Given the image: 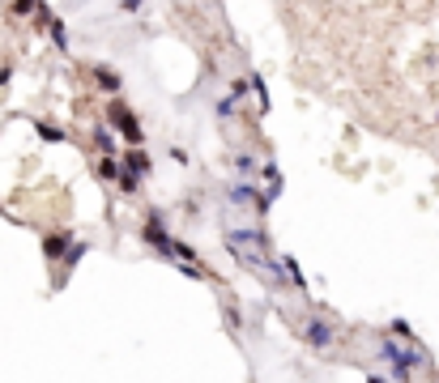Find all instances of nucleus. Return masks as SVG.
<instances>
[{"instance_id": "nucleus-1", "label": "nucleus", "mask_w": 439, "mask_h": 383, "mask_svg": "<svg viewBox=\"0 0 439 383\" xmlns=\"http://www.w3.org/2000/svg\"><path fill=\"white\" fill-rule=\"evenodd\" d=\"M226 247L235 251V260L243 268H252L260 281H269L273 290L295 286L290 273L282 268V255H269V247H264V230H226Z\"/></svg>"}, {"instance_id": "nucleus-2", "label": "nucleus", "mask_w": 439, "mask_h": 383, "mask_svg": "<svg viewBox=\"0 0 439 383\" xmlns=\"http://www.w3.org/2000/svg\"><path fill=\"white\" fill-rule=\"evenodd\" d=\"M380 357L393 366V379H409L413 371L427 366V349L413 341V337H393V332L380 341Z\"/></svg>"}, {"instance_id": "nucleus-3", "label": "nucleus", "mask_w": 439, "mask_h": 383, "mask_svg": "<svg viewBox=\"0 0 439 383\" xmlns=\"http://www.w3.org/2000/svg\"><path fill=\"white\" fill-rule=\"evenodd\" d=\"M107 119H111V128L119 137H124L128 145H145V128H141V119L124 107V102H111V111H107Z\"/></svg>"}, {"instance_id": "nucleus-4", "label": "nucleus", "mask_w": 439, "mask_h": 383, "mask_svg": "<svg viewBox=\"0 0 439 383\" xmlns=\"http://www.w3.org/2000/svg\"><path fill=\"white\" fill-rule=\"evenodd\" d=\"M141 239H145V247H154L162 260H170L175 255V239L166 235V226H162V213H150L145 217V226H141Z\"/></svg>"}, {"instance_id": "nucleus-5", "label": "nucleus", "mask_w": 439, "mask_h": 383, "mask_svg": "<svg viewBox=\"0 0 439 383\" xmlns=\"http://www.w3.org/2000/svg\"><path fill=\"white\" fill-rule=\"evenodd\" d=\"M226 196H231V204H252V209H256L260 217H264V213L273 209V200L264 196V192H256V184H252L248 175H243L239 184H231V188H226Z\"/></svg>"}, {"instance_id": "nucleus-6", "label": "nucleus", "mask_w": 439, "mask_h": 383, "mask_svg": "<svg viewBox=\"0 0 439 383\" xmlns=\"http://www.w3.org/2000/svg\"><path fill=\"white\" fill-rule=\"evenodd\" d=\"M303 337H307V345H311V349H329V345L337 341V332H333V324H324L320 315H311V320H307V328H303Z\"/></svg>"}, {"instance_id": "nucleus-7", "label": "nucleus", "mask_w": 439, "mask_h": 383, "mask_svg": "<svg viewBox=\"0 0 439 383\" xmlns=\"http://www.w3.org/2000/svg\"><path fill=\"white\" fill-rule=\"evenodd\" d=\"M90 77H94V86H99L103 94H119V86H124V77H119L115 68H107V64H94Z\"/></svg>"}, {"instance_id": "nucleus-8", "label": "nucleus", "mask_w": 439, "mask_h": 383, "mask_svg": "<svg viewBox=\"0 0 439 383\" xmlns=\"http://www.w3.org/2000/svg\"><path fill=\"white\" fill-rule=\"evenodd\" d=\"M68 247H72V239L64 235V230L60 235H43V260H64Z\"/></svg>"}, {"instance_id": "nucleus-9", "label": "nucleus", "mask_w": 439, "mask_h": 383, "mask_svg": "<svg viewBox=\"0 0 439 383\" xmlns=\"http://www.w3.org/2000/svg\"><path fill=\"white\" fill-rule=\"evenodd\" d=\"M124 166H128V170H137V175H150V170H154V162H150V153H145L141 145L124 149Z\"/></svg>"}, {"instance_id": "nucleus-10", "label": "nucleus", "mask_w": 439, "mask_h": 383, "mask_svg": "<svg viewBox=\"0 0 439 383\" xmlns=\"http://www.w3.org/2000/svg\"><path fill=\"white\" fill-rule=\"evenodd\" d=\"M264 184H269V188H264V196H269V200L277 204V200H282V188H286V184H282V170H277V162H273V158L264 162Z\"/></svg>"}, {"instance_id": "nucleus-11", "label": "nucleus", "mask_w": 439, "mask_h": 383, "mask_svg": "<svg viewBox=\"0 0 439 383\" xmlns=\"http://www.w3.org/2000/svg\"><path fill=\"white\" fill-rule=\"evenodd\" d=\"M99 175L107 179V184H119V175H124V162H119L115 153H103V158H99Z\"/></svg>"}, {"instance_id": "nucleus-12", "label": "nucleus", "mask_w": 439, "mask_h": 383, "mask_svg": "<svg viewBox=\"0 0 439 383\" xmlns=\"http://www.w3.org/2000/svg\"><path fill=\"white\" fill-rule=\"evenodd\" d=\"M81 255H90V243H72V247L64 251V273H60V286H64V277L81 264Z\"/></svg>"}, {"instance_id": "nucleus-13", "label": "nucleus", "mask_w": 439, "mask_h": 383, "mask_svg": "<svg viewBox=\"0 0 439 383\" xmlns=\"http://www.w3.org/2000/svg\"><path fill=\"white\" fill-rule=\"evenodd\" d=\"M282 268L290 273V281H295V290H299V294H307V277H303V268H299V260H295V255H286V251H282Z\"/></svg>"}, {"instance_id": "nucleus-14", "label": "nucleus", "mask_w": 439, "mask_h": 383, "mask_svg": "<svg viewBox=\"0 0 439 383\" xmlns=\"http://www.w3.org/2000/svg\"><path fill=\"white\" fill-rule=\"evenodd\" d=\"M30 124H35V132H39V137L47 141V145H60V141H64V128L47 124V119H30Z\"/></svg>"}, {"instance_id": "nucleus-15", "label": "nucleus", "mask_w": 439, "mask_h": 383, "mask_svg": "<svg viewBox=\"0 0 439 383\" xmlns=\"http://www.w3.org/2000/svg\"><path fill=\"white\" fill-rule=\"evenodd\" d=\"M47 35H52L56 51H68V26H64L60 17H52V21H47Z\"/></svg>"}, {"instance_id": "nucleus-16", "label": "nucleus", "mask_w": 439, "mask_h": 383, "mask_svg": "<svg viewBox=\"0 0 439 383\" xmlns=\"http://www.w3.org/2000/svg\"><path fill=\"white\" fill-rule=\"evenodd\" d=\"M115 128H107V124H94V145H99L103 153H115Z\"/></svg>"}, {"instance_id": "nucleus-17", "label": "nucleus", "mask_w": 439, "mask_h": 383, "mask_svg": "<svg viewBox=\"0 0 439 383\" xmlns=\"http://www.w3.org/2000/svg\"><path fill=\"white\" fill-rule=\"evenodd\" d=\"M170 260H184V264H201V255H197V247H192V243H179V239H175V255H170Z\"/></svg>"}, {"instance_id": "nucleus-18", "label": "nucleus", "mask_w": 439, "mask_h": 383, "mask_svg": "<svg viewBox=\"0 0 439 383\" xmlns=\"http://www.w3.org/2000/svg\"><path fill=\"white\" fill-rule=\"evenodd\" d=\"M235 170L252 179V175H256V158H252V153H235Z\"/></svg>"}, {"instance_id": "nucleus-19", "label": "nucleus", "mask_w": 439, "mask_h": 383, "mask_svg": "<svg viewBox=\"0 0 439 383\" xmlns=\"http://www.w3.org/2000/svg\"><path fill=\"white\" fill-rule=\"evenodd\" d=\"M141 179H145V175H137V170L124 166V175H119V192H137V188H141Z\"/></svg>"}, {"instance_id": "nucleus-20", "label": "nucleus", "mask_w": 439, "mask_h": 383, "mask_svg": "<svg viewBox=\"0 0 439 383\" xmlns=\"http://www.w3.org/2000/svg\"><path fill=\"white\" fill-rule=\"evenodd\" d=\"M39 5H43V0H13V13L17 17H30V13H39Z\"/></svg>"}, {"instance_id": "nucleus-21", "label": "nucleus", "mask_w": 439, "mask_h": 383, "mask_svg": "<svg viewBox=\"0 0 439 383\" xmlns=\"http://www.w3.org/2000/svg\"><path fill=\"white\" fill-rule=\"evenodd\" d=\"M235 107H239V98H235V94H226L222 102H217V115H235Z\"/></svg>"}, {"instance_id": "nucleus-22", "label": "nucleus", "mask_w": 439, "mask_h": 383, "mask_svg": "<svg viewBox=\"0 0 439 383\" xmlns=\"http://www.w3.org/2000/svg\"><path fill=\"white\" fill-rule=\"evenodd\" d=\"M388 332H393V337H413V328L405 320H393V324H388Z\"/></svg>"}, {"instance_id": "nucleus-23", "label": "nucleus", "mask_w": 439, "mask_h": 383, "mask_svg": "<svg viewBox=\"0 0 439 383\" xmlns=\"http://www.w3.org/2000/svg\"><path fill=\"white\" fill-rule=\"evenodd\" d=\"M226 324H231V328H239V324H243V315H239V306H226Z\"/></svg>"}, {"instance_id": "nucleus-24", "label": "nucleus", "mask_w": 439, "mask_h": 383, "mask_svg": "<svg viewBox=\"0 0 439 383\" xmlns=\"http://www.w3.org/2000/svg\"><path fill=\"white\" fill-rule=\"evenodd\" d=\"M9 77H13V64H0V86H9Z\"/></svg>"}, {"instance_id": "nucleus-25", "label": "nucleus", "mask_w": 439, "mask_h": 383, "mask_svg": "<svg viewBox=\"0 0 439 383\" xmlns=\"http://www.w3.org/2000/svg\"><path fill=\"white\" fill-rule=\"evenodd\" d=\"M119 9H124V13H137V9H141V0H119Z\"/></svg>"}, {"instance_id": "nucleus-26", "label": "nucleus", "mask_w": 439, "mask_h": 383, "mask_svg": "<svg viewBox=\"0 0 439 383\" xmlns=\"http://www.w3.org/2000/svg\"><path fill=\"white\" fill-rule=\"evenodd\" d=\"M435 124H439V115H435Z\"/></svg>"}]
</instances>
